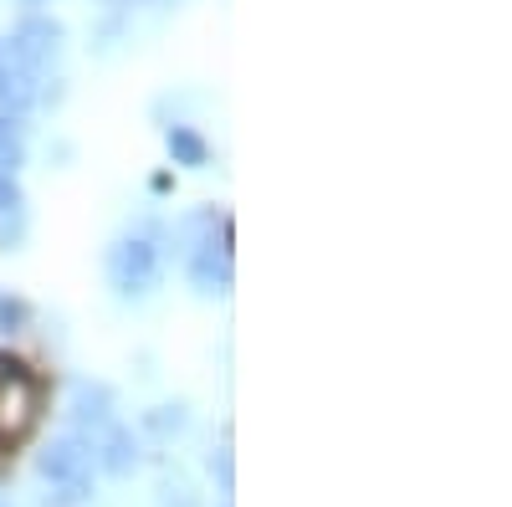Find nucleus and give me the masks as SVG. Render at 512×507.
<instances>
[{
    "instance_id": "2eb2a0df",
    "label": "nucleus",
    "mask_w": 512,
    "mask_h": 507,
    "mask_svg": "<svg viewBox=\"0 0 512 507\" xmlns=\"http://www.w3.org/2000/svg\"><path fill=\"white\" fill-rule=\"evenodd\" d=\"M0 507H6V502H0Z\"/></svg>"
},
{
    "instance_id": "f8f14e48",
    "label": "nucleus",
    "mask_w": 512,
    "mask_h": 507,
    "mask_svg": "<svg viewBox=\"0 0 512 507\" xmlns=\"http://www.w3.org/2000/svg\"><path fill=\"white\" fill-rule=\"evenodd\" d=\"M210 467H216V472H221V482L231 487V451H221V456H210Z\"/></svg>"
},
{
    "instance_id": "ddd939ff",
    "label": "nucleus",
    "mask_w": 512,
    "mask_h": 507,
    "mask_svg": "<svg viewBox=\"0 0 512 507\" xmlns=\"http://www.w3.org/2000/svg\"><path fill=\"white\" fill-rule=\"evenodd\" d=\"M118 6H144V11H164V6H175V0H118Z\"/></svg>"
},
{
    "instance_id": "9b49d317",
    "label": "nucleus",
    "mask_w": 512,
    "mask_h": 507,
    "mask_svg": "<svg viewBox=\"0 0 512 507\" xmlns=\"http://www.w3.org/2000/svg\"><path fill=\"white\" fill-rule=\"evenodd\" d=\"M21 323H26V303H16V298H0V328L16 333Z\"/></svg>"
},
{
    "instance_id": "9d476101",
    "label": "nucleus",
    "mask_w": 512,
    "mask_h": 507,
    "mask_svg": "<svg viewBox=\"0 0 512 507\" xmlns=\"http://www.w3.org/2000/svg\"><path fill=\"white\" fill-rule=\"evenodd\" d=\"M26 164V134L11 113H0V175H16Z\"/></svg>"
},
{
    "instance_id": "f03ea898",
    "label": "nucleus",
    "mask_w": 512,
    "mask_h": 507,
    "mask_svg": "<svg viewBox=\"0 0 512 507\" xmlns=\"http://www.w3.org/2000/svg\"><path fill=\"white\" fill-rule=\"evenodd\" d=\"M185 236H195L185 246L190 287L200 292V298H226V292H231V236H226V226L216 236V216H190Z\"/></svg>"
},
{
    "instance_id": "f257e3e1",
    "label": "nucleus",
    "mask_w": 512,
    "mask_h": 507,
    "mask_svg": "<svg viewBox=\"0 0 512 507\" xmlns=\"http://www.w3.org/2000/svg\"><path fill=\"white\" fill-rule=\"evenodd\" d=\"M93 467H98V461H93L88 441L72 436V431L57 436L47 451L36 456V477L52 487L47 497H52L57 507H77V502H88V497H93Z\"/></svg>"
},
{
    "instance_id": "7ed1b4c3",
    "label": "nucleus",
    "mask_w": 512,
    "mask_h": 507,
    "mask_svg": "<svg viewBox=\"0 0 512 507\" xmlns=\"http://www.w3.org/2000/svg\"><path fill=\"white\" fill-rule=\"evenodd\" d=\"M108 282L118 298H149L159 287V241L154 231H128L108 246Z\"/></svg>"
},
{
    "instance_id": "4468645a",
    "label": "nucleus",
    "mask_w": 512,
    "mask_h": 507,
    "mask_svg": "<svg viewBox=\"0 0 512 507\" xmlns=\"http://www.w3.org/2000/svg\"><path fill=\"white\" fill-rule=\"evenodd\" d=\"M26 6H41V0H26Z\"/></svg>"
},
{
    "instance_id": "6e6552de",
    "label": "nucleus",
    "mask_w": 512,
    "mask_h": 507,
    "mask_svg": "<svg viewBox=\"0 0 512 507\" xmlns=\"http://www.w3.org/2000/svg\"><path fill=\"white\" fill-rule=\"evenodd\" d=\"M21 221H26L21 185H16V175H0V241H16L21 236Z\"/></svg>"
},
{
    "instance_id": "0eeeda50",
    "label": "nucleus",
    "mask_w": 512,
    "mask_h": 507,
    "mask_svg": "<svg viewBox=\"0 0 512 507\" xmlns=\"http://www.w3.org/2000/svg\"><path fill=\"white\" fill-rule=\"evenodd\" d=\"M88 451H93V461H98L108 477H128V472L139 467V441H134V431H128L118 415L88 436Z\"/></svg>"
},
{
    "instance_id": "39448f33",
    "label": "nucleus",
    "mask_w": 512,
    "mask_h": 507,
    "mask_svg": "<svg viewBox=\"0 0 512 507\" xmlns=\"http://www.w3.org/2000/svg\"><path fill=\"white\" fill-rule=\"evenodd\" d=\"M41 103V72H31L6 41H0V113H11V118H21V113H31Z\"/></svg>"
},
{
    "instance_id": "20e7f679",
    "label": "nucleus",
    "mask_w": 512,
    "mask_h": 507,
    "mask_svg": "<svg viewBox=\"0 0 512 507\" xmlns=\"http://www.w3.org/2000/svg\"><path fill=\"white\" fill-rule=\"evenodd\" d=\"M41 410V390L26 374V364H16L11 354H0V441H21L31 431V420Z\"/></svg>"
},
{
    "instance_id": "1a4fd4ad",
    "label": "nucleus",
    "mask_w": 512,
    "mask_h": 507,
    "mask_svg": "<svg viewBox=\"0 0 512 507\" xmlns=\"http://www.w3.org/2000/svg\"><path fill=\"white\" fill-rule=\"evenodd\" d=\"M164 144H169V159L185 164V169H205V159H210V144L195 129H169Z\"/></svg>"
},
{
    "instance_id": "423d86ee",
    "label": "nucleus",
    "mask_w": 512,
    "mask_h": 507,
    "mask_svg": "<svg viewBox=\"0 0 512 507\" xmlns=\"http://www.w3.org/2000/svg\"><path fill=\"white\" fill-rule=\"evenodd\" d=\"M11 52L31 67V72H47L62 57V26L52 16H26L11 36Z\"/></svg>"
}]
</instances>
